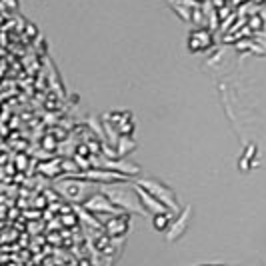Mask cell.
<instances>
[{
  "label": "cell",
  "instance_id": "1",
  "mask_svg": "<svg viewBox=\"0 0 266 266\" xmlns=\"http://www.w3.org/2000/svg\"><path fill=\"white\" fill-rule=\"evenodd\" d=\"M138 186H142L144 190H148L152 196H156L158 200H160L168 210H178V206H176V198H174L172 190L166 188L164 184H160V182H156V180H148V178H146V180H140Z\"/></svg>",
  "mask_w": 266,
  "mask_h": 266
},
{
  "label": "cell",
  "instance_id": "2",
  "mask_svg": "<svg viewBox=\"0 0 266 266\" xmlns=\"http://www.w3.org/2000/svg\"><path fill=\"white\" fill-rule=\"evenodd\" d=\"M84 208H86V210H90V212H94L96 216H98L100 212H108V214H116V212H118V210L114 208V202L110 200V198H108L106 194L92 196L90 200H88V202L84 204Z\"/></svg>",
  "mask_w": 266,
  "mask_h": 266
},
{
  "label": "cell",
  "instance_id": "3",
  "mask_svg": "<svg viewBox=\"0 0 266 266\" xmlns=\"http://www.w3.org/2000/svg\"><path fill=\"white\" fill-rule=\"evenodd\" d=\"M136 194H138V198H140V202L146 206V210L148 212H152V214H162V212H168V208L158 200L156 196H152L148 190H142V186H138L136 184Z\"/></svg>",
  "mask_w": 266,
  "mask_h": 266
},
{
  "label": "cell",
  "instance_id": "4",
  "mask_svg": "<svg viewBox=\"0 0 266 266\" xmlns=\"http://www.w3.org/2000/svg\"><path fill=\"white\" fill-rule=\"evenodd\" d=\"M188 214H190V210H184V212H182V216H180L178 220H174L172 226L168 228L166 238H168L170 242H172V240H178V238L182 236V232L186 230V226H188V222H186V220H188Z\"/></svg>",
  "mask_w": 266,
  "mask_h": 266
},
{
  "label": "cell",
  "instance_id": "5",
  "mask_svg": "<svg viewBox=\"0 0 266 266\" xmlns=\"http://www.w3.org/2000/svg\"><path fill=\"white\" fill-rule=\"evenodd\" d=\"M188 44H190V50H202V48L210 46V34L206 30H196L190 34Z\"/></svg>",
  "mask_w": 266,
  "mask_h": 266
},
{
  "label": "cell",
  "instance_id": "6",
  "mask_svg": "<svg viewBox=\"0 0 266 266\" xmlns=\"http://www.w3.org/2000/svg\"><path fill=\"white\" fill-rule=\"evenodd\" d=\"M152 226L156 228V230H160V232H166L172 226V214H168V212L154 214L152 216Z\"/></svg>",
  "mask_w": 266,
  "mask_h": 266
}]
</instances>
